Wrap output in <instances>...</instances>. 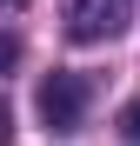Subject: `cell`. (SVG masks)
<instances>
[{
    "instance_id": "3957f363",
    "label": "cell",
    "mask_w": 140,
    "mask_h": 146,
    "mask_svg": "<svg viewBox=\"0 0 140 146\" xmlns=\"http://www.w3.org/2000/svg\"><path fill=\"white\" fill-rule=\"evenodd\" d=\"M13 60H20V40H13V33H0V73H7Z\"/></svg>"
},
{
    "instance_id": "6da1fadb",
    "label": "cell",
    "mask_w": 140,
    "mask_h": 146,
    "mask_svg": "<svg viewBox=\"0 0 140 146\" xmlns=\"http://www.w3.org/2000/svg\"><path fill=\"white\" fill-rule=\"evenodd\" d=\"M87 100H93V93H87V80H80V73H47L33 106H40V119H47V133H80Z\"/></svg>"
},
{
    "instance_id": "8992f818",
    "label": "cell",
    "mask_w": 140,
    "mask_h": 146,
    "mask_svg": "<svg viewBox=\"0 0 140 146\" xmlns=\"http://www.w3.org/2000/svg\"><path fill=\"white\" fill-rule=\"evenodd\" d=\"M0 7H27V0H0Z\"/></svg>"
},
{
    "instance_id": "7a4b0ae2",
    "label": "cell",
    "mask_w": 140,
    "mask_h": 146,
    "mask_svg": "<svg viewBox=\"0 0 140 146\" xmlns=\"http://www.w3.org/2000/svg\"><path fill=\"white\" fill-rule=\"evenodd\" d=\"M120 27H127V0H67V40L93 46V40H113Z\"/></svg>"
},
{
    "instance_id": "5b68a950",
    "label": "cell",
    "mask_w": 140,
    "mask_h": 146,
    "mask_svg": "<svg viewBox=\"0 0 140 146\" xmlns=\"http://www.w3.org/2000/svg\"><path fill=\"white\" fill-rule=\"evenodd\" d=\"M7 133H13V113H7V100H0V146H7Z\"/></svg>"
},
{
    "instance_id": "277c9868",
    "label": "cell",
    "mask_w": 140,
    "mask_h": 146,
    "mask_svg": "<svg viewBox=\"0 0 140 146\" xmlns=\"http://www.w3.org/2000/svg\"><path fill=\"white\" fill-rule=\"evenodd\" d=\"M120 126H127V133H133V139H140V100H133V106H127V113H120Z\"/></svg>"
}]
</instances>
